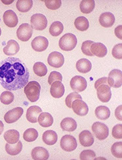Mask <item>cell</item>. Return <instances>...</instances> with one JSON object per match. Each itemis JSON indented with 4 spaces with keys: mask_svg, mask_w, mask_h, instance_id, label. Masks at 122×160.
I'll return each mask as SVG.
<instances>
[{
    "mask_svg": "<svg viewBox=\"0 0 122 160\" xmlns=\"http://www.w3.org/2000/svg\"><path fill=\"white\" fill-rule=\"evenodd\" d=\"M28 69L19 58L9 57L0 61V84L5 90L15 91L28 82Z\"/></svg>",
    "mask_w": 122,
    "mask_h": 160,
    "instance_id": "1",
    "label": "cell"
},
{
    "mask_svg": "<svg viewBox=\"0 0 122 160\" xmlns=\"http://www.w3.org/2000/svg\"><path fill=\"white\" fill-rule=\"evenodd\" d=\"M40 90L41 87L37 81H30L24 87V92L30 102H36L40 98Z\"/></svg>",
    "mask_w": 122,
    "mask_h": 160,
    "instance_id": "2",
    "label": "cell"
},
{
    "mask_svg": "<svg viewBox=\"0 0 122 160\" xmlns=\"http://www.w3.org/2000/svg\"><path fill=\"white\" fill-rule=\"evenodd\" d=\"M77 44L76 36L71 33H68L64 35L59 41V46L61 50L65 52L74 50Z\"/></svg>",
    "mask_w": 122,
    "mask_h": 160,
    "instance_id": "3",
    "label": "cell"
},
{
    "mask_svg": "<svg viewBox=\"0 0 122 160\" xmlns=\"http://www.w3.org/2000/svg\"><path fill=\"white\" fill-rule=\"evenodd\" d=\"M92 131L95 137L100 140H105L109 134L108 127L100 122H95L92 126Z\"/></svg>",
    "mask_w": 122,
    "mask_h": 160,
    "instance_id": "4",
    "label": "cell"
},
{
    "mask_svg": "<svg viewBox=\"0 0 122 160\" xmlns=\"http://www.w3.org/2000/svg\"><path fill=\"white\" fill-rule=\"evenodd\" d=\"M33 28L28 23H23L19 26L17 30V38L21 41H28L33 36Z\"/></svg>",
    "mask_w": 122,
    "mask_h": 160,
    "instance_id": "5",
    "label": "cell"
},
{
    "mask_svg": "<svg viewBox=\"0 0 122 160\" xmlns=\"http://www.w3.org/2000/svg\"><path fill=\"white\" fill-rule=\"evenodd\" d=\"M30 24L33 28L36 30H43L47 27L48 21L44 15L37 13L30 18Z\"/></svg>",
    "mask_w": 122,
    "mask_h": 160,
    "instance_id": "6",
    "label": "cell"
},
{
    "mask_svg": "<svg viewBox=\"0 0 122 160\" xmlns=\"http://www.w3.org/2000/svg\"><path fill=\"white\" fill-rule=\"evenodd\" d=\"M108 84L114 88H118L122 84V72L119 69H114L109 73Z\"/></svg>",
    "mask_w": 122,
    "mask_h": 160,
    "instance_id": "7",
    "label": "cell"
},
{
    "mask_svg": "<svg viewBox=\"0 0 122 160\" xmlns=\"http://www.w3.org/2000/svg\"><path fill=\"white\" fill-rule=\"evenodd\" d=\"M60 146L65 152L74 151L77 147V142L75 137L71 135H65L60 141Z\"/></svg>",
    "mask_w": 122,
    "mask_h": 160,
    "instance_id": "8",
    "label": "cell"
},
{
    "mask_svg": "<svg viewBox=\"0 0 122 160\" xmlns=\"http://www.w3.org/2000/svg\"><path fill=\"white\" fill-rule=\"evenodd\" d=\"M70 87L71 89L77 92H81L86 90L87 82L86 79L81 76H75L70 81Z\"/></svg>",
    "mask_w": 122,
    "mask_h": 160,
    "instance_id": "9",
    "label": "cell"
},
{
    "mask_svg": "<svg viewBox=\"0 0 122 160\" xmlns=\"http://www.w3.org/2000/svg\"><path fill=\"white\" fill-rule=\"evenodd\" d=\"M96 90L98 98L100 102L103 103H107L111 100L112 92L110 87L108 84L100 85L96 88Z\"/></svg>",
    "mask_w": 122,
    "mask_h": 160,
    "instance_id": "10",
    "label": "cell"
},
{
    "mask_svg": "<svg viewBox=\"0 0 122 160\" xmlns=\"http://www.w3.org/2000/svg\"><path fill=\"white\" fill-rule=\"evenodd\" d=\"M65 62L64 55L58 52H53L48 57V63L54 68H60Z\"/></svg>",
    "mask_w": 122,
    "mask_h": 160,
    "instance_id": "11",
    "label": "cell"
},
{
    "mask_svg": "<svg viewBox=\"0 0 122 160\" xmlns=\"http://www.w3.org/2000/svg\"><path fill=\"white\" fill-rule=\"evenodd\" d=\"M23 109L21 107H17L11 109L5 113L4 115V120L7 123H13L19 120L23 114Z\"/></svg>",
    "mask_w": 122,
    "mask_h": 160,
    "instance_id": "12",
    "label": "cell"
},
{
    "mask_svg": "<svg viewBox=\"0 0 122 160\" xmlns=\"http://www.w3.org/2000/svg\"><path fill=\"white\" fill-rule=\"evenodd\" d=\"M71 108L75 114L79 116H85L89 113L87 104L82 100H75L71 104Z\"/></svg>",
    "mask_w": 122,
    "mask_h": 160,
    "instance_id": "13",
    "label": "cell"
},
{
    "mask_svg": "<svg viewBox=\"0 0 122 160\" xmlns=\"http://www.w3.org/2000/svg\"><path fill=\"white\" fill-rule=\"evenodd\" d=\"M49 42L44 36H37L32 41L31 46L36 52H42L45 51L48 47Z\"/></svg>",
    "mask_w": 122,
    "mask_h": 160,
    "instance_id": "14",
    "label": "cell"
},
{
    "mask_svg": "<svg viewBox=\"0 0 122 160\" xmlns=\"http://www.w3.org/2000/svg\"><path fill=\"white\" fill-rule=\"evenodd\" d=\"M3 19L5 25L9 28L15 27L19 22L16 13L12 10H8L5 12L3 15Z\"/></svg>",
    "mask_w": 122,
    "mask_h": 160,
    "instance_id": "15",
    "label": "cell"
},
{
    "mask_svg": "<svg viewBox=\"0 0 122 160\" xmlns=\"http://www.w3.org/2000/svg\"><path fill=\"white\" fill-rule=\"evenodd\" d=\"M42 112V109L37 106H33L28 108L27 111L26 118L28 121L32 123H36L37 122L38 116Z\"/></svg>",
    "mask_w": 122,
    "mask_h": 160,
    "instance_id": "16",
    "label": "cell"
},
{
    "mask_svg": "<svg viewBox=\"0 0 122 160\" xmlns=\"http://www.w3.org/2000/svg\"><path fill=\"white\" fill-rule=\"evenodd\" d=\"M79 142L84 147H89L94 144L93 135L89 131H83L79 136Z\"/></svg>",
    "mask_w": 122,
    "mask_h": 160,
    "instance_id": "17",
    "label": "cell"
},
{
    "mask_svg": "<svg viewBox=\"0 0 122 160\" xmlns=\"http://www.w3.org/2000/svg\"><path fill=\"white\" fill-rule=\"evenodd\" d=\"M65 93L64 85L60 81H55L51 84L50 94L54 98H62Z\"/></svg>",
    "mask_w": 122,
    "mask_h": 160,
    "instance_id": "18",
    "label": "cell"
},
{
    "mask_svg": "<svg viewBox=\"0 0 122 160\" xmlns=\"http://www.w3.org/2000/svg\"><path fill=\"white\" fill-rule=\"evenodd\" d=\"M90 51L93 54V55L99 58H104L107 55L108 50L105 45H104L102 43H95L91 45Z\"/></svg>",
    "mask_w": 122,
    "mask_h": 160,
    "instance_id": "19",
    "label": "cell"
},
{
    "mask_svg": "<svg viewBox=\"0 0 122 160\" xmlns=\"http://www.w3.org/2000/svg\"><path fill=\"white\" fill-rule=\"evenodd\" d=\"M99 22L100 25L103 27H112L115 22V17L112 13H109V12H106V13H102L100 16Z\"/></svg>",
    "mask_w": 122,
    "mask_h": 160,
    "instance_id": "20",
    "label": "cell"
},
{
    "mask_svg": "<svg viewBox=\"0 0 122 160\" xmlns=\"http://www.w3.org/2000/svg\"><path fill=\"white\" fill-rule=\"evenodd\" d=\"M31 156L34 160H47L49 153L43 147H36L31 152Z\"/></svg>",
    "mask_w": 122,
    "mask_h": 160,
    "instance_id": "21",
    "label": "cell"
},
{
    "mask_svg": "<svg viewBox=\"0 0 122 160\" xmlns=\"http://www.w3.org/2000/svg\"><path fill=\"white\" fill-rule=\"evenodd\" d=\"M60 127L64 131L73 132L76 130L77 124L74 119L71 118H66L61 122Z\"/></svg>",
    "mask_w": 122,
    "mask_h": 160,
    "instance_id": "22",
    "label": "cell"
},
{
    "mask_svg": "<svg viewBox=\"0 0 122 160\" xmlns=\"http://www.w3.org/2000/svg\"><path fill=\"white\" fill-rule=\"evenodd\" d=\"M20 47L18 42L14 40H9L7 46L3 48V53L7 55H14L19 52Z\"/></svg>",
    "mask_w": 122,
    "mask_h": 160,
    "instance_id": "23",
    "label": "cell"
},
{
    "mask_svg": "<svg viewBox=\"0 0 122 160\" xmlns=\"http://www.w3.org/2000/svg\"><path fill=\"white\" fill-rule=\"evenodd\" d=\"M38 122L39 125L42 127H50L53 125V117L49 113L42 112L38 116Z\"/></svg>",
    "mask_w": 122,
    "mask_h": 160,
    "instance_id": "24",
    "label": "cell"
},
{
    "mask_svg": "<svg viewBox=\"0 0 122 160\" xmlns=\"http://www.w3.org/2000/svg\"><path fill=\"white\" fill-rule=\"evenodd\" d=\"M76 69L79 72L87 73L92 69V63L87 59H81L76 63Z\"/></svg>",
    "mask_w": 122,
    "mask_h": 160,
    "instance_id": "25",
    "label": "cell"
},
{
    "mask_svg": "<svg viewBox=\"0 0 122 160\" xmlns=\"http://www.w3.org/2000/svg\"><path fill=\"white\" fill-rule=\"evenodd\" d=\"M42 140L47 145H53L58 141V134L53 131H46L44 132L43 135H42Z\"/></svg>",
    "mask_w": 122,
    "mask_h": 160,
    "instance_id": "26",
    "label": "cell"
},
{
    "mask_svg": "<svg viewBox=\"0 0 122 160\" xmlns=\"http://www.w3.org/2000/svg\"><path fill=\"white\" fill-rule=\"evenodd\" d=\"M23 150V144L21 141H18L15 144H5V151L8 154L11 156H16L22 151Z\"/></svg>",
    "mask_w": 122,
    "mask_h": 160,
    "instance_id": "27",
    "label": "cell"
},
{
    "mask_svg": "<svg viewBox=\"0 0 122 160\" xmlns=\"http://www.w3.org/2000/svg\"><path fill=\"white\" fill-rule=\"evenodd\" d=\"M4 139L9 144H15L19 140L20 134L19 132L15 129H11L6 131L4 134Z\"/></svg>",
    "mask_w": 122,
    "mask_h": 160,
    "instance_id": "28",
    "label": "cell"
},
{
    "mask_svg": "<svg viewBox=\"0 0 122 160\" xmlns=\"http://www.w3.org/2000/svg\"><path fill=\"white\" fill-rule=\"evenodd\" d=\"M95 115L99 119L104 121L110 117V111L106 106H100L96 108Z\"/></svg>",
    "mask_w": 122,
    "mask_h": 160,
    "instance_id": "29",
    "label": "cell"
},
{
    "mask_svg": "<svg viewBox=\"0 0 122 160\" xmlns=\"http://www.w3.org/2000/svg\"><path fill=\"white\" fill-rule=\"evenodd\" d=\"M95 8L94 0H83L80 3V10L84 14H89L92 12Z\"/></svg>",
    "mask_w": 122,
    "mask_h": 160,
    "instance_id": "30",
    "label": "cell"
},
{
    "mask_svg": "<svg viewBox=\"0 0 122 160\" xmlns=\"http://www.w3.org/2000/svg\"><path fill=\"white\" fill-rule=\"evenodd\" d=\"M33 5L32 0H18L17 2L16 7L18 11L22 13H26L30 10Z\"/></svg>",
    "mask_w": 122,
    "mask_h": 160,
    "instance_id": "31",
    "label": "cell"
},
{
    "mask_svg": "<svg viewBox=\"0 0 122 160\" xmlns=\"http://www.w3.org/2000/svg\"><path fill=\"white\" fill-rule=\"evenodd\" d=\"M75 27L80 31H86L89 28V22L87 18L84 17H77L75 21Z\"/></svg>",
    "mask_w": 122,
    "mask_h": 160,
    "instance_id": "32",
    "label": "cell"
},
{
    "mask_svg": "<svg viewBox=\"0 0 122 160\" xmlns=\"http://www.w3.org/2000/svg\"><path fill=\"white\" fill-rule=\"evenodd\" d=\"M38 137V132L35 128H30L24 131L23 134V138L28 142H34Z\"/></svg>",
    "mask_w": 122,
    "mask_h": 160,
    "instance_id": "33",
    "label": "cell"
},
{
    "mask_svg": "<svg viewBox=\"0 0 122 160\" xmlns=\"http://www.w3.org/2000/svg\"><path fill=\"white\" fill-rule=\"evenodd\" d=\"M63 24L59 21L53 22L49 29V32L53 36H58L64 31Z\"/></svg>",
    "mask_w": 122,
    "mask_h": 160,
    "instance_id": "34",
    "label": "cell"
},
{
    "mask_svg": "<svg viewBox=\"0 0 122 160\" xmlns=\"http://www.w3.org/2000/svg\"><path fill=\"white\" fill-rule=\"evenodd\" d=\"M34 72L38 77H44L48 72V69L44 63L42 62H36L33 66Z\"/></svg>",
    "mask_w": 122,
    "mask_h": 160,
    "instance_id": "35",
    "label": "cell"
},
{
    "mask_svg": "<svg viewBox=\"0 0 122 160\" xmlns=\"http://www.w3.org/2000/svg\"><path fill=\"white\" fill-rule=\"evenodd\" d=\"M14 100V95L11 91H5L0 96V101L5 105H9Z\"/></svg>",
    "mask_w": 122,
    "mask_h": 160,
    "instance_id": "36",
    "label": "cell"
},
{
    "mask_svg": "<svg viewBox=\"0 0 122 160\" xmlns=\"http://www.w3.org/2000/svg\"><path fill=\"white\" fill-rule=\"evenodd\" d=\"M111 152L112 153V155L115 158L121 159L122 158V142H115L111 148Z\"/></svg>",
    "mask_w": 122,
    "mask_h": 160,
    "instance_id": "37",
    "label": "cell"
},
{
    "mask_svg": "<svg viewBox=\"0 0 122 160\" xmlns=\"http://www.w3.org/2000/svg\"><path fill=\"white\" fill-rule=\"evenodd\" d=\"M75 100H82V97L81 95L78 94L77 92H73L69 94L65 98V104L69 108H71V104Z\"/></svg>",
    "mask_w": 122,
    "mask_h": 160,
    "instance_id": "38",
    "label": "cell"
},
{
    "mask_svg": "<svg viewBox=\"0 0 122 160\" xmlns=\"http://www.w3.org/2000/svg\"><path fill=\"white\" fill-rule=\"evenodd\" d=\"M46 8L50 10L58 9L62 5V1L60 0H46L44 1Z\"/></svg>",
    "mask_w": 122,
    "mask_h": 160,
    "instance_id": "39",
    "label": "cell"
},
{
    "mask_svg": "<svg viewBox=\"0 0 122 160\" xmlns=\"http://www.w3.org/2000/svg\"><path fill=\"white\" fill-rule=\"evenodd\" d=\"M93 43L94 42L91 40H87L83 43L81 46V50L84 55H87V56H93V54L90 51L91 45H92Z\"/></svg>",
    "mask_w": 122,
    "mask_h": 160,
    "instance_id": "40",
    "label": "cell"
},
{
    "mask_svg": "<svg viewBox=\"0 0 122 160\" xmlns=\"http://www.w3.org/2000/svg\"><path fill=\"white\" fill-rule=\"evenodd\" d=\"M63 77L62 74L57 71H52L50 72V76L48 77V84L51 85L55 81H60L62 82Z\"/></svg>",
    "mask_w": 122,
    "mask_h": 160,
    "instance_id": "41",
    "label": "cell"
},
{
    "mask_svg": "<svg viewBox=\"0 0 122 160\" xmlns=\"http://www.w3.org/2000/svg\"><path fill=\"white\" fill-rule=\"evenodd\" d=\"M96 158V153L91 150H87L83 151L80 154L81 160H90L94 159Z\"/></svg>",
    "mask_w": 122,
    "mask_h": 160,
    "instance_id": "42",
    "label": "cell"
},
{
    "mask_svg": "<svg viewBox=\"0 0 122 160\" xmlns=\"http://www.w3.org/2000/svg\"><path fill=\"white\" fill-rule=\"evenodd\" d=\"M112 54L113 57L117 59H122V44H118L114 46Z\"/></svg>",
    "mask_w": 122,
    "mask_h": 160,
    "instance_id": "43",
    "label": "cell"
},
{
    "mask_svg": "<svg viewBox=\"0 0 122 160\" xmlns=\"http://www.w3.org/2000/svg\"><path fill=\"white\" fill-rule=\"evenodd\" d=\"M112 136L116 139L122 138V125L118 124L115 125L112 129Z\"/></svg>",
    "mask_w": 122,
    "mask_h": 160,
    "instance_id": "44",
    "label": "cell"
},
{
    "mask_svg": "<svg viewBox=\"0 0 122 160\" xmlns=\"http://www.w3.org/2000/svg\"><path fill=\"white\" fill-rule=\"evenodd\" d=\"M102 84H108V78L107 77H102L101 78L98 79L94 84L95 89H96L100 85H102Z\"/></svg>",
    "mask_w": 122,
    "mask_h": 160,
    "instance_id": "45",
    "label": "cell"
},
{
    "mask_svg": "<svg viewBox=\"0 0 122 160\" xmlns=\"http://www.w3.org/2000/svg\"><path fill=\"white\" fill-rule=\"evenodd\" d=\"M121 112H122V106H119L115 110V116L116 119L120 121H122V115H121Z\"/></svg>",
    "mask_w": 122,
    "mask_h": 160,
    "instance_id": "46",
    "label": "cell"
},
{
    "mask_svg": "<svg viewBox=\"0 0 122 160\" xmlns=\"http://www.w3.org/2000/svg\"><path fill=\"white\" fill-rule=\"evenodd\" d=\"M114 32L116 37H118L119 39L122 40V26L121 25H119L118 27L115 28Z\"/></svg>",
    "mask_w": 122,
    "mask_h": 160,
    "instance_id": "47",
    "label": "cell"
},
{
    "mask_svg": "<svg viewBox=\"0 0 122 160\" xmlns=\"http://www.w3.org/2000/svg\"><path fill=\"white\" fill-rule=\"evenodd\" d=\"M4 130V125L2 121H0V135H1Z\"/></svg>",
    "mask_w": 122,
    "mask_h": 160,
    "instance_id": "48",
    "label": "cell"
},
{
    "mask_svg": "<svg viewBox=\"0 0 122 160\" xmlns=\"http://www.w3.org/2000/svg\"><path fill=\"white\" fill-rule=\"evenodd\" d=\"M2 2L4 3V4H6V5H9V4H11L13 2V0L12 1H2Z\"/></svg>",
    "mask_w": 122,
    "mask_h": 160,
    "instance_id": "49",
    "label": "cell"
},
{
    "mask_svg": "<svg viewBox=\"0 0 122 160\" xmlns=\"http://www.w3.org/2000/svg\"><path fill=\"white\" fill-rule=\"evenodd\" d=\"M2 34V30H1V28H0V36H1Z\"/></svg>",
    "mask_w": 122,
    "mask_h": 160,
    "instance_id": "50",
    "label": "cell"
}]
</instances>
